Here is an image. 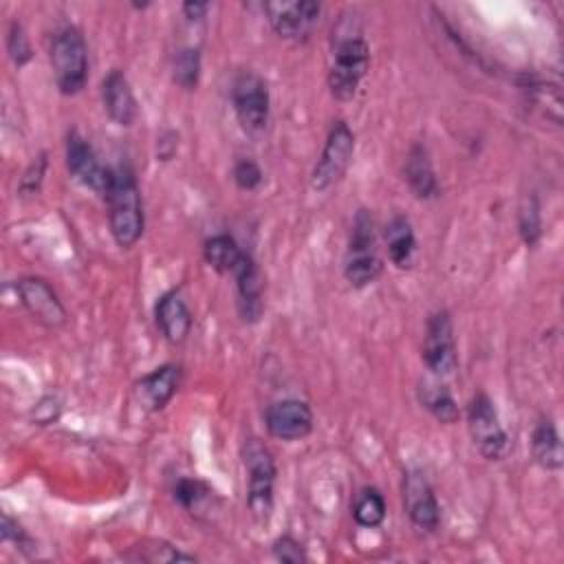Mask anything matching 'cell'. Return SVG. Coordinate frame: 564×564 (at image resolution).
<instances>
[{
	"mask_svg": "<svg viewBox=\"0 0 564 564\" xmlns=\"http://www.w3.org/2000/svg\"><path fill=\"white\" fill-rule=\"evenodd\" d=\"M423 364L434 377H447L458 366L452 317L445 308L427 317L423 335Z\"/></svg>",
	"mask_w": 564,
	"mask_h": 564,
	"instance_id": "cell-9",
	"label": "cell"
},
{
	"mask_svg": "<svg viewBox=\"0 0 564 564\" xmlns=\"http://www.w3.org/2000/svg\"><path fill=\"white\" fill-rule=\"evenodd\" d=\"M383 264L377 253V236H375V220L368 209H357L352 225H350V236H348V247L344 256V275L350 286L364 289L372 284Z\"/></svg>",
	"mask_w": 564,
	"mask_h": 564,
	"instance_id": "cell-2",
	"label": "cell"
},
{
	"mask_svg": "<svg viewBox=\"0 0 564 564\" xmlns=\"http://www.w3.org/2000/svg\"><path fill=\"white\" fill-rule=\"evenodd\" d=\"M101 104L106 115L117 123V126H132L137 119V99L132 93V86L128 77L119 70L112 68L104 79H101Z\"/></svg>",
	"mask_w": 564,
	"mask_h": 564,
	"instance_id": "cell-17",
	"label": "cell"
},
{
	"mask_svg": "<svg viewBox=\"0 0 564 564\" xmlns=\"http://www.w3.org/2000/svg\"><path fill=\"white\" fill-rule=\"evenodd\" d=\"M108 203V225L115 242L123 249L132 247L143 234V205L137 178L130 167L119 165L112 176V185L104 196Z\"/></svg>",
	"mask_w": 564,
	"mask_h": 564,
	"instance_id": "cell-1",
	"label": "cell"
},
{
	"mask_svg": "<svg viewBox=\"0 0 564 564\" xmlns=\"http://www.w3.org/2000/svg\"><path fill=\"white\" fill-rule=\"evenodd\" d=\"M352 518L364 529H375L386 518V500L377 487H361L352 500Z\"/></svg>",
	"mask_w": 564,
	"mask_h": 564,
	"instance_id": "cell-24",
	"label": "cell"
},
{
	"mask_svg": "<svg viewBox=\"0 0 564 564\" xmlns=\"http://www.w3.org/2000/svg\"><path fill=\"white\" fill-rule=\"evenodd\" d=\"M231 104L240 128L258 134L269 121V88L267 82L253 70H240L231 82Z\"/></svg>",
	"mask_w": 564,
	"mask_h": 564,
	"instance_id": "cell-6",
	"label": "cell"
},
{
	"mask_svg": "<svg viewBox=\"0 0 564 564\" xmlns=\"http://www.w3.org/2000/svg\"><path fill=\"white\" fill-rule=\"evenodd\" d=\"M66 167L79 183H84L93 192L101 196L108 194L115 170L99 163L93 145L77 130H70L66 134Z\"/></svg>",
	"mask_w": 564,
	"mask_h": 564,
	"instance_id": "cell-11",
	"label": "cell"
},
{
	"mask_svg": "<svg viewBox=\"0 0 564 564\" xmlns=\"http://www.w3.org/2000/svg\"><path fill=\"white\" fill-rule=\"evenodd\" d=\"M181 383V368L174 364H165L141 377L134 386L137 403L148 412L163 410L172 397L176 394Z\"/></svg>",
	"mask_w": 564,
	"mask_h": 564,
	"instance_id": "cell-15",
	"label": "cell"
},
{
	"mask_svg": "<svg viewBox=\"0 0 564 564\" xmlns=\"http://www.w3.org/2000/svg\"><path fill=\"white\" fill-rule=\"evenodd\" d=\"M7 53L11 57V62L20 68L24 66L29 59H31V44H29V37H26V31L24 26L13 20L9 24V33H7Z\"/></svg>",
	"mask_w": 564,
	"mask_h": 564,
	"instance_id": "cell-27",
	"label": "cell"
},
{
	"mask_svg": "<svg viewBox=\"0 0 564 564\" xmlns=\"http://www.w3.org/2000/svg\"><path fill=\"white\" fill-rule=\"evenodd\" d=\"M15 293L29 315L42 326L59 328L66 324V308L46 280L37 275L20 278L15 284Z\"/></svg>",
	"mask_w": 564,
	"mask_h": 564,
	"instance_id": "cell-12",
	"label": "cell"
},
{
	"mask_svg": "<svg viewBox=\"0 0 564 564\" xmlns=\"http://www.w3.org/2000/svg\"><path fill=\"white\" fill-rule=\"evenodd\" d=\"M198 75H200V53L194 46H183L174 53L172 59V77L174 82L185 88L192 90L198 84Z\"/></svg>",
	"mask_w": 564,
	"mask_h": 564,
	"instance_id": "cell-25",
	"label": "cell"
},
{
	"mask_svg": "<svg viewBox=\"0 0 564 564\" xmlns=\"http://www.w3.org/2000/svg\"><path fill=\"white\" fill-rule=\"evenodd\" d=\"M51 66L62 95H77L88 79V46L79 29L66 24L53 33Z\"/></svg>",
	"mask_w": 564,
	"mask_h": 564,
	"instance_id": "cell-3",
	"label": "cell"
},
{
	"mask_svg": "<svg viewBox=\"0 0 564 564\" xmlns=\"http://www.w3.org/2000/svg\"><path fill=\"white\" fill-rule=\"evenodd\" d=\"M242 463L247 469L249 511L258 522H267L273 509V485H275L273 456L258 438H249L242 445Z\"/></svg>",
	"mask_w": 564,
	"mask_h": 564,
	"instance_id": "cell-5",
	"label": "cell"
},
{
	"mask_svg": "<svg viewBox=\"0 0 564 564\" xmlns=\"http://www.w3.org/2000/svg\"><path fill=\"white\" fill-rule=\"evenodd\" d=\"M231 275L236 278V291H238V313L245 322H258L262 315V289H264V280L262 273L256 264V260L251 258V253H242L240 262L236 264V269L231 271Z\"/></svg>",
	"mask_w": 564,
	"mask_h": 564,
	"instance_id": "cell-16",
	"label": "cell"
},
{
	"mask_svg": "<svg viewBox=\"0 0 564 564\" xmlns=\"http://www.w3.org/2000/svg\"><path fill=\"white\" fill-rule=\"evenodd\" d=\"M518 231L527 247H533L542 236V216L535 194H527L518 207Z\"/></svg>",
	"mask_w": 564,
	"mask_h": 564,
	"instance_id": "cell-26",
	"label": "cell"
},
{
	"mask_svg": "<svg viewBox=\"0 0 564 564\" xmlns=\"http://www.w3.org/2000/svg\"><path fill=\"white\" fill-rule=\"evenodd\" d=\"M467 430L478 452L489 460H500L509 452V436L498 419L494 401L478 392L467 405Z\"/></svg>",
	"mask_w": 564,
	"mask_h": 564,
	"instance_id": "cell-7",
	"label": "cell"
},
{
	"mask_svg": "<svg viewBox=\"0 0 564 564\" xmlns=\"http://www.w3.org/2000/svg\"><path fill=\"white\" fill-rule=\"evenodd\" d=\"M242 253L245 251L238 247V242L227 234H216V236L207 238L203 245L205 262L212 269H216L218 273H231L236 269V264L240 262Z\"/></svg>",
	"mask_w": 564,
	"mask_h": 564,
	"instance_id": "cell-23",
	"label": "cell"
},
{
	"mask_svg": "<svg viewBox=\"0 0 564 564\" xmlns=\"http://www.w3.org/2000/svg\"><path fill=\"white\" fill-rule=\"evenodd\" d=\"M370 66V51L361 35H339L333 46V59L328 68V88L337 101H350L357 95L361 79Z\"/></svg>",
	"mask_w": 564,
	"mask_h": 564,
	"instance_id": "cell-4",
	"label": "cell"
},
{
	"mask_svg": "<svg viewBox=\"0 0 564 564\" xmlns=\"http://www.w3.org/2000/svg\"><path fill=\"white\" fill-rule=\"evenodd\" d=\"M403 507L410 522L421 531H434L441 522V507L423 471L410 469L403 476Z\"/></svg>",
	"mask_w": 564,
	"mask_h": 564,
	"instance_id": "cell-13",
	"label": "cell"
},
{
	"mask_svg": "<svg viewBox=\"0 0 564 564\" xmlns=\"http://www.w3.org/2000/svg\"><path fill=\"white\" fill-rule=\"evenodd\" d=\"M137 560H145V562H194L196 557L189 553L178 551L176 546L167 544V542H150L148 546H141V553Z\"/></svg>",
	"mask_w": 564,
	"mask_h": 564,
	"instance_id": "cell-29",
	"label": "cell"
},
{
	"mask_svg": "<svg viewBox=\"0 0 564 564\" xmlns=\"http://www.w3.org/2000/svg\"><path fill=\"white\" fill-rule=\"evenodd\" d=\"M403 174H405V181L416 198L430 200V198L438 196V181H436L430 154L423 143H414L408 150Z\"/></svg>",
	"mask_w": 564,
	"mask_h": 564,
	"instance_id": "cell-19",
	"label": "cell"
},
{
	"mask_svg": "<svg viewBox=\"0 0 564 564\" xmlns=\"http://www.w3.org/2000/svg\"><path fill=\"white\" fill-rule=\"evenodd\" d=\"M419 403L441 423L449 425L458 421V405L452 392L436 379H423L419 383Z\"/></svg>",
	"mask_w": 564,
	"mask_h": 564,
	"instance_id": "cell-22",
	"label": "cell"
},
{
	"mask_svg": "<svg viewBox=\"0 0 564 564\" xmlns=\"http://www.w3.org/2000/svg\"><path fill=\"white\" fill-rule=\"evenodd\" d=\"M264 11L269 15V24L280 37L302 42L319 22L322 7L313 0H278L264 2Z\"/></svg>",
	"mask_w": 564,
	"mask_h": 564,
	"instance_id": "cell-10",
	"label": "cell"
},
{
	"mask_svg": "<svg viewBox=\"0 0 564 564\" xmlns=\"http://www.w3.org/2000/svg\"><path fill=\"white\" fill-rule=\"evenodd\" d=\"M207 11V2H185L183 13L187 20H200Z\"/></svg>",
	"mask_w": 564,
	"mask_h": 564,
	"instance_id": "cell-33",
	"label": "cell"
},
{
	"mask_svg": "<svg viewBox=\"0 0 564 564\" xmlns=\"http://www.w3.org/2000/svg\"><path fill=\"white\" fill-rule=\"evenodd\" d=\"M234 183L238 189H245V192H253L260 183H262V170L256 161L251 159H240L236 161L234 165Z\"/></svg>",
	"mask_w": 564,
	"mask_h": 564,
	"instance_id": "cell-30",
	"label": "cell"
},
{
	"mask_svg": "<svg viewBox=\"0 0 564 564\" xmlns=\"http://www.w3.org/2000/svg\"><path fill=\"white\" fill-rule=\"evenodd\" d=\"M44 170H46V154H40L31 167L24 172V176L20 178V192L24 194H35L40 183H42V176H44Z\"/></svg>",
	"mask_w": 564,
	"mask_h": 564,
	"instance_id": "cell-32",
	"label": "cell"
},
{
	"mask_svg": "<svg viewBox=\"0 0 564 564\" xmlns=\"http://www.w3.org/2000/svg\"><path fill=\"white\" fill-rule=\"evenodd\" d=\"M271 553L278 562H286V564H302L306 562V551L304 546L291 538V535H282L271 544Z\"/></svg>",
	"mask_w": 564,
	"mask_h": 564,
	"instance_id": "cell-31",
	"label": "cell"
},
{
	"mask_svg": "<svg viewBox=\"0 0 564 564\" xmlns=\"http://www.w3.org/2000/svg\"><path fill=\"white\" fill-rule=\"evenodd\" d=\"M156 326L170 344H183L192 330V313L176 291L161 295L154 308Z\"/></svg>",
	"mask_w": 564,
	"mask_h": 564,
	"instance_id": "cell-18",
	"label": "cell"
},
{
	"mask_svg": "<svg viewBox=\"0 0 564 564\" xmlns=\"http://www.w3.org/2000/svg\"><path fill=\"white\" fill-rule=\"evenodd\" d=\"M209 494V487L196 478H181L174 485V500L185 509H196Z\"/></svg>",
	"mask_w": 564,
	"mask_h": 564,
	"instance_id": "cell-28",
	"label": "cell"
},
{
	"mask_svg": "<svg viewBox=\"0 0 564 564\" xmlns=\"http://www.w3.org/2000/svg\"><path fill=\"white\" fill-rule=\"evenodd\" d=\"M383 240L388 249V258L397 269H410L416 253V238L408 216L397 214L383 227Z\"/></svg>",
	"mask_w": 564,
	"mask_h": 564,
	"instance_id": "cell-20",
	"label": "cell"
},
{
	"mask_svg": "<svg viewBox=\"0 0 564 564\" xmlns=\"http://www.w3.org/2000/svg\"><path fill=\"white\" fill-rule=\"evenodd\" d=\"M264 425L280 441H300L313 430V412L304 401L282 399L267 408Z\"/></svg>",
	"mask_w": 564,
	"mask_h": 564,
	"instance_id": "cell-14",
	"label": "cell"
},
{
	"mask_svg": "<svg viewBox=\"0 0 564 564\" xmlns=\"http://www.w3.org/2000/svg\"><path fill=\"white\" fill-rule=\"evenodd\" d=\"M355 152V134L346 121H335L328 130L322 154L311 172V187L317 192L330 189L348 170Z\"/></svg>",
	"mask_w": 564,
	"mask_h": 564,
	"instance_id": "cell-8",
	"label": "cell"
},
{
	"mask_svg": "<svg viewBox=\"0 0 564 564\" xmlns=\"http://www.w3.org/2000/svg\"><path fill=\"white\" fill-rule=\"evenodd\" d=\"M533 460L549 471H555L564 465V449L557 434V427L551 419H540L531 434Z\"/></svg>",
	"mask_w": 564,
	"mask_h": 564,
	"instance_id": "cell-21",
	"label": "cell"
}]
</instances>
